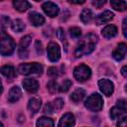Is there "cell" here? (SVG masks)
Instances as JSON below:
<instances>
[{"label":"cell","mask_w":127,"mask_h":127,"mask_svg":"<svg viewBox=\"0 0 127 127\" xmlns=\"http://www.w3.org/2000/svg\"><path fill=\"white\" fill-rule=\"evenodd\" d=\"M96 43H97V36L96 35H94V34L87 35L77 46V48L74 52V56L76 58H80L84 55L90 54L94 50Z\"/></svg>","instance_id":"6da1fadb"},{"label":"cell","mask_w":127,"mask_h":127,"mask_svg":"<svg viewBox=\"0 0 127 127\" xmlns=\"http://www.w3.org/2000/svg\"><path fill=\"white\" fill-rule=\"evenodd\" d=\"M16 48L14 40L7 34H0V54L2 56H11Z\"/></svg>","instance_id":"7a4b0ae2"},{"label":"cell","mask_w":127,"mask_h":127,"mask_svg":"<svg viewBox=\"0 0 127 127\" xmlns=\"http://www.w3.org/2000/svg\"><path fill=\"white\" fill-rule=\"evenodd\" d=\"M18 71L21 74L29 75V74H41L43 71V65L39 63H29V64H21L18 67Z\"/></svg>","instance_id":"3957f363"},{"label":"cell","mask_w":127,"mask_h":127,"mask_svg":"<svg viewBox=\"0 0 127 127\" xmlns=\"http://www.w3.org/2000/svg\"><path fill=\"white\" fill-rule=\"evenodd\" d=\"M84 105L90 111H99L103 107V99L98 93H92L87 97Z\"/></svg>","instance_id":"277c9868"},{"label":"cell","mask_w":127,"mask_h":127,"mask_svg":"<svg viewBox=\"0 0 127 127\" xmlns=\"http://www.w3.org/2000/svg\"><path fill=\"white\" fill-rule=\"evenodd\" d=\"M73 75L78 81H84L91 75V69L85 64H79L73 69Z\"/></svg>","instance_id":"5b68a950"},{"label":"cell","mask_w":127,"mask_h":127,"mask_svg":"<svg viewBox=\"0 0 127 127\" xmlns=\"http://www.w3.org/2000/svg\"><path fill=\"white\" fill-rule=\"evenodd\" d=\"M47 54H48V59L51 61V62H58L61 58V50H60V47L57 43H50L48 45V48H47Z\"/></svg>","instance_id":"8992f818"},{"label":"cell","mask_w":127,"mask_h":127,"mask_svg":"<svg viewBox=\"0 0 127 127\" xmlns=\"http://www.w3.org/2000/svg\"><path fill=\"white\" fill-rule=\"evenodd\" d=\"M32 38L30 36H25L21 39L20 44H19V49H18V54L21 59H26L28 58V47L31 43Z\"/></svg>","instance_id":"52a82bcc"},{"label":"cell","mask_w":127,"mask_h":127,"mask_svg":"<svg viewBox=\"0 0 127 127\" xmlns=\"http://www.w3.org/2000/svg\"><path fill=\"white\" fill-rule=\"evenodd\" d=\"M98 86L101 92L106 96H110L114 91V84L108 79H100L98 81Z\"/></svg>","instance_id":"ba28073f"},{"label":"cell","mask_w":127,"mask_h":127,"mask_svg":"<svg viewBox=\"0 0 127 127\" xmlns=\"http://www.w3.org/2000/svg\"><path fill=\"white\" fill-rule=\"evenodd\" d=\"M42 8H43L44 12H45L49 17H52V18L58 16L59 11H60L58 5H56V4L53 3V2H46V3H44L43 6H42Z\"/></svg>","instance_id":"9c48e42d"},{"label":"cell","mask_w":127,"mask_h":127,"mask_svg":"<svg viewBox=\"0 0 127 127\" xmlns=\"http://www.w3.org/2000/svg\"><path fill=\"white\" fill-rule=\"evenodd\" d=\"M22 84L24 88L31 93H35L39 89V82L34 78H26L23 80Z\"/></svg>","instance_id":"30bf717a"},{"label":"cell","mask_w":127,"mask_h":127,"mask_svg":"<svg viewBox=\"0 0 127 127\" xmlns=\"http://www.w3.org/2000/svg\"><path fill=\"white\" fill-rule=\"evenodd\" d=\"M126 52H127V46L125 43H121L118 45V47L116 48V50L113 52L112 54V57L114 60L116 61H122L125 56H126Z\"/></svg>","instance_id":"8fae6325"},{"label":"cell","mask_w":127,"mask_h":127,"mask_svg":"<svg viewBox=\"0 0 127 127\" xmlns=\"http://www.w3.org/2000/svg\"><path fill=\"white\" fill-rule=\"evenodd\" d=\"M42 105V100L39 97H33L28 102V109L31 112V114H36Z\"/></svg>","instance_id":"7c38bea8"},{"label":"cell","mask_w":127,"mask_h":127,"mask_svg":"<svg viewBox=\"0 0 127 127\" xmlns=\"http://www.w3.org/2000/svg\"><path fill=\"white\" fill-rule=\"evenodd\" d=\"M29 21L32 23L33 26L39 27V26H42L45 23V18L37 12H31L29 14Z\"/></svg>","instance_id":"4fadbf2b"},{"label":"cell","mask_w":127,"mask_h":127,"mask_svg":"<svg viewBox=\"0 0 127 127\" xmlns=\"http://www.w3.org/2000/svg\"><path fill=\"white\" fill-rule=\"evenodd\" d=\"M75 123V119L73 114L71 113H65L60 120L59 126L60 127H65V126H73Z\"/></svg>","instance_id":"5bb4252c"},{"label":"cell","mask_w":127,"mask_h":127,"mask_svg":"<svg viewBox=\"0 0 127 127\" xmlns=\"http://www.w3.org/2000/svg\"><path fill=\"white\" fill-rule=\"evenodd\" d=\"M113 13L110 11H104L103 13H100L96 18H95V23L96 25H101L104 23L109 22L110 20L113 19Z\"/></svg>","instance_id":"9a60e30c"},{"label":"cell","mask_w":127,"mask_h":127,"mask_svg":"<svg viewBox=\"0 0 127 127\" xmlns=\"http://www.w3.org/2000/svg\"><path fill=\"white\" fill-rule=\"evenodd\" d=\"M21 95H22V91H21L20 87L19 86H13L9 91L8 101L11 103H14L21 98Z\"/></svg>","instance_id":"2e32d148"},{"label":"cell","mask_w":127,"mask_h":127,"mask_svg":"<svg viewBox=\"0 0 127 127\" xmlns=\"http://www.w3.org/2000/svg\"><path fill=\"white\" fill-rule=\"evenodd\" d=\"M0 72L5 76L7 77L8 79H12L15 77L16 75V71H15V68L13 65H10V64H7V65H3L2 67H0Z\"/></svg>","instance_id":"e0dca14e"},{"label":"cell","mask_w":127,"mask_h":127,"mask_svg":"<svg viewBox=\"0 0 127 127\" xmlns=\"http://www.w3.org/2000/svg\"><path fill=\"white\" fill-rule=\"evenodd\" d=\"M14 8L19 12H25L31 8V4L27 0H13Z\"/></svg>","instance_id":"ac0fdd59"},{"label":"cell","mask_w":127,"mask_h":127,"mask_svg":"<svg viewBox=\"0 0 127 127\" xmlns=\"http://www.w3.org/2000/svg\"><path fill=\"white\" fill-rule=\"evenodd\" d=\"M117 35V27L114 25H108L102 30V36L106 39H111Z\"/></svg>","instance_id":"d6986e66"},{"label":"cell","mask_w":127,"mask_h":127,"mask_svg":"<svg viewBox=\"0 0 127 127\" xmlns=\"http://www.w3.org/2000/svg\"><path fill=\"white\" fill-rule=\"evenodd\" d=\"M110 116L112 119H120L124 116H126V109L115 106L113 108H111L110 110Z\"/></svg>","instance_id":"ffe728a7"},{"label":"cell","mask_w":127,"mask_h":127,"mask_svg":"<svg viewBox=\"0 0 127 127\" xmlns=\"http://www.w3.org/2000/svg\"><path fill=\"white\" fill-rule=\"evenodd\" d=\"M110 4L116 11H125L127 8V4L124 0H110Z\"/></svg>","instance_id":"44dd1931"},{"label":"cell","mask_w":127,"mask_h":127,"mask_svg":"<svg viewBox=\"0 0 127 127\" xmlns=\"http://www.w3.org/2000/svg\"><path fill=\"white\" fill-rule=\"evenodd\" d=\"M85 95V91L82 89V88H77L76 90H74L71 95H70V99L73 101V102H79L80 100L83 99Z\"/></svg>","instance_id":"7402d4cb"},{"label":"cell","mask_w":127,"mask_h":127,"mask_svg":"<svg viewBox=\"0 0 127 127\" xmlns=\"http://www.w3.org/2000/svg\"><path fill=\"white\" fill-rule=\"evenodd\" d=\"M92 18H93V14H92L91 10H89V9H84L81 12V14H80V20L84 24L90 23V21L92 20Z\"/></svg>","instance_id":"603a6c76"},{"label":"cell","mask_w":127,"mask_h":127,"mask_svg":"<svg viewBox=\"0 0 127 127\" xmlns=\"http://www.w3.org/2000/svg\"><path fill=\"white\" fill-rule=\"evenodd\" d=\"M37 126H44V127H53L54 126V121L53 119L49 118V117H41L39 118V120L37 121Z\"/></svg>","instance_id":"cb8c5ba5"},{"label":"cell","mask_w":127,"mask_h":127,"mask_svg":"<svg viewBox=\"0 0 127 127\" xmlns=\"http://www.w3.org/2000/svg\"><path fill=\"white\" fill-rule=\"evenodd\" d=\"M11 27H12V30L14 32H17V33H20L22 32L24 29H25V24L20 20V19H16L12 22L11 24Z\"/></svg>","instance_id":"d4e9b609"},{"label":"cell","mask_w":127,"mask_h":127,"mask_svg":"<svg viewBox=\"0 0 127 127\" xmlns=\"http://www.w3.org/2000/svg\"><path fill=\"white\" fill-rule=\"evenodd\" d=\"M48 89L51 93H55L59 90V85H58V82L55 80V79H51L49 82H48Z\"/></svg>","instance_id":"484cf974"},{"label":"cell","mask_w":127,"mask_h":127,"mask_svg":"<svg viewBox=\"0 0 127 127\" xmlns=\"http://www.w3.org/2000/svg\"><path fill=\"white\" fill-rule=\"evenodd\" d=\"M70 86H71V81H70L69 79H65V80H64V82L59 86V90H60L61 92H66V91L69 89Z\"/></svg>","instance_id":"4316f807"},{"label":"cell","mask_w":127,"mask_h":127,"mask_svg":"<svg viewBox=\"0 0 127 127\" xmlns=\"http://www.w3.org/2000/svg\"><path fill=\"white\" fill-rule=\"evenodd\" d=\"M69 33H70V36H71L72 38L77 39V38H79L80 35H81V30H80L79 28H77V27H72V28L69 29Z\"/></svg>","instance_id":"83f0119b"},{"label":"cell","mask_w":127,"mask_h":127,"mask_svg":"<svg viewBox=\"0 0 127 127\" xmlns=\"http://www.w3.org/2000/svg\"><path fill=\"white\" fill-rule=\"evenodd\" d=\"M64 106V100L62 98H57L54 100V103H53V107L55 110H60L62 109Z\"/></svg>","instance_id":"f1b7e54d"},{"label":"cell","mask_w":127,"mask_h":127,"mask_svg":"<svg viewBox=\"0 0 127 127\" xmlns=\"http://www.w3.org/2000/svg\"><path fill=\"white\" fill-rule=\"evenodd\" d=\"M57 37L59 38V40H61L63 43L65 42V37H64V30L62 28H59L57 30Z\"/></svg>","instance_id":"f546056e"},{"label":"cell","mask_w":127,"mask_h":127,"mask_svg":"<svg viewBox=\"0 0 127 127\" xmlns=\"http://www.w3.org/2000/svg\"><path fill=\"white\" fill-rule=\"evenodd\" d=\"M54 111H55V109L53 107V104L52 103H47L46 106H45V108H44V112L49 113V114H52V113H54Z\"/></svg>","instance_id":"4dcf8cb0"},{"label":"cell","mask_w":127,"mask_h":127,"mask_svg":"<svg viewBox=\"0 0 127 127\" xmlns=\"http://www.w3.org/2000/svg\"><path fill=\"white\" fill-rule=\"evenodd\" d=\"M35 48H36V51H37L38 55H42L43 54V46H42V43L40 41H36Z\"/></svg>","instance_id":"1f68e13d"},{"label":"cell","mask_w":127,"mask_h":127,"mask_svg":"<svg viewBox=\"0 0 127 127\" xmlns=\"http://www.w3.org/2000/svg\"><path fill=\"white\" fill-rule=\"evenodd\" d=\"M106 3V0H93L92 1V5L96 8H100L102 7L104 4Z\"/></svg>","instance_id":"d6a6232c"},{"label":"cell","mask_w":127,"mask_h":127,"mask_svg":"<svg viewBox=\"0 0 127 127\" xmlns=\"http://www.w3.org/2000/svg\"><path fill=\"white\" fill-rule=\"evenodd\" d=\"M48 74L50 75V76H57L58 74H59V72H58V69L56 68V67H54V66H51V67H49V69H48Z\"/></svg>","instance_id":"836d02e7"},{"label":"cell","mask_w":127,"mask_h":127,"mask_svg":"<svg viewBox=\"0 0 127 127\" xmlns=\"http://www.w3.org/2000/svg\"><path fill=\"white\" fill-rule=\"evenodd\" d=\"M1 25L5 28V27H7L9 24H10V19L8 18V17H6V16H3L2 18H1Z\"/></svg>","instance_id":"e575fe53"},{"label":"cell","mask_w":127,"mask_h":127,"mask_svg":"<svg viewBox=\"0 0 127 127\" xmlns=\"http://www.w3.org/2000/svg\"><path fill=\"white\" fill-rule=\"evenodd\" d=\"M117 106L126 109V101H125L124 99H120V100H118V101H117Z\"/></svg>","instance_id":"d590c367"},{"label":"cell","mask_w":127,"mask_h":127,"mask_svg":"<svg viewBox=\"0 0 127 127\" xmlns=\"http://www.w3.org/2000/svg\"><path fill=\"white\" fill-rule=\"evenodd\" d=\"M117 125H118V126H125V125H126V116L120 118V119H119V122L117 123Z\"/></svg>","instance_id":"8d00e7d4"},{"label":"cell","mask_w":127,"mask_h":127,"mask_svg":"<svg viewBox=\"0 0 127 127\" xmlns=\"http://www.w3.org/2000/svg\"><path fill=\"white\" fill-rule=\"evenodd\" d=\"M127 23V19H124L123 20V35H124V37H126L127 36V33H126V24Z\"/></svg>","instance_id":"74e56055"},{"label":"cell","mask_w":127,"mask_h":127,"mask_svg":"<svg viewBox=\"0 0 127 127\" xmlns=\"http://www.w3.org/2000/svg\"><path fill=\"white\" fill-rule=\"evenodd\" d=\"M68 2L72 4H82L85 2V0H68Z\"/></svg>","instance_id":"f35d334b"},{"label":"cell","mask_w":127,"mask_h":127,"mask_svg":"<svg viewBox=\"0 0 127 127\" xmlns=\"http://www.w3.org/2000/svg\"><path fill=\"white\" fill-rule=\"evenodd\" d=\"M126 68H127V66H126V65H124V66L122 67V69H121V73H122V75H123L124 77H126V76H127V73H126Z\"/></svg>","instance_id":"ab89813d"},{"label":"cell","mask_w":127,"mask_h":127,"mask_svg":"<svg viewBox=\"0 0 127 127\" xmlns=\"http://www.w3.org/2000/svg\"><path fill=\"white\" fill-rule=\"evenodd\" d=\"M2 91H3V86H2V82L0 80V94L2 93Z\"/></svg>","instance_id":"60d3db41"},{"label":"cell","mask_w":127,"mask_h":127,"mask_svg":"<svg viewBox=\"0 0 127 127\" xmlns=\"http://www.w3.org/2000/svg\"><path fill=\"white\" fill-rule=\"evenodd\" d=\"M2 126H3V123H1V122H0V127H2Z\"/></svg>","instance_id":"b9f144b4"},{"label":"cell","mask_w":127,"mask_h":127,"mask_svg":"<svg viewBox=\"0 0 127 127\" xmlns=\"http://www.w3.org/2000/svg\"><path fill=\"white\" fill-rule=\"evenodd\" d=\"M35 1H41V0H35Z\"/></svg>","instance_id":"7bdbcfd3"},{"label":"cell","mask_w":127,"mask_h":127,"mask_svg":"<svg viewBox=\"0 0 127 127\" xmlns=\"http://www.w3.org/2000/svg\"><path fill=\"white\" fill-rule=\"evenodd\" d=\"M0 1H2V0H0Z\"/></svg>","instance_id":"ee69618b"}]
</instances>
